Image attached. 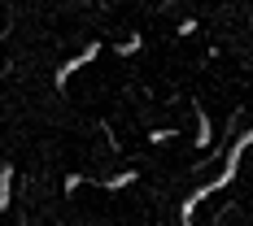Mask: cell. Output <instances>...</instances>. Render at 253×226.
I'll use <instances>...</instances> for the list:
<instances>
[{
    "mask_svg": "<svg viewBox=\"0 0 253 226\" xmlns=\"http://www.w3.org/2000/svg\"><path fill=\"white\" fill-rule=\"evenodd\" d=\"M249 144H253V126L245 130V135H240V139H236V144H231V152H227V165H223V174L214 178V183H205V187H197V192H192V196L183 200V226H192V213H197V204H201L205 196H214L218 187H227L231 178H236V170H240V157H245V148H249Z\"/></svg>",
    "mask_w": 253,
    "mask_h": 226,
    "instance_id": "obj_1",
    "label": "cell"
},
{
    "mask_svg": "<svg viewBox=\"0 0 253 226\" xmlns=\"http://www.w3.org/2000/svg\"><path fill=\"white\" fill-rule=\"evenodd\" d=\"M101 52H105V44H87V48L79 52V57H75V61H70V65H61V70H57V87H61V83H66V78H70V74H75L79 65H87V61H96Z\"/></svg>",
    "mask_w": 253,
    "mask_h": 226,
    "instance_id": "obj_2",
    "label": "cell"
},
{
    "mask_svg": "<svg viewBox=\"0 0 253 226\" xmlns=\"http://www.w3.org/2000/svg\"><path fill=\"white\" fill-rule=\"evenodd\" d=\"M9 187H13V170L4 165V170H0V213L9 209Z\"/></svg>",
    "mask_w": 253,
    "mask_h": 226,
    "instance_id": "obj_3",
    "label": "cell"
}]
</instances>
